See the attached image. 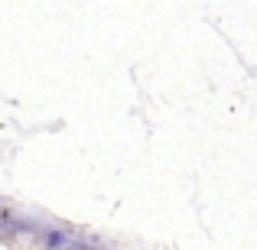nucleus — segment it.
<instances>
[{
  "label": "nucleus",
  "instance_id": "obj_1",
  "mask_svg": "<svg viewBox=\"0 0 257 250\" xmlns=\"http://www.w3.org/2000/svg\"><path fill=\"white\" fill-rule=\"evenodd\" d=\"M43 244L49 250H62L69 244V231H62V227H46L43 231Z\"/></svg>",
  "mask_w": 257,
  "mask_h": 250
}]
</instances>
